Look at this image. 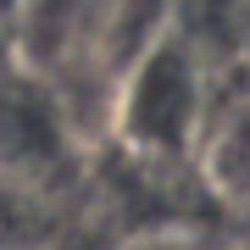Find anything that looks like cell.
<instances>
[{"label":"cell","mask_w":250,"mask_h":250,"mask_svg":"<svg viewBox=\"0 0 250 250\" xmlns=\"http://www.w3.org/2000/svg\"><path fill=\"white\" fill-rule=\"evenodd\" d=\"M217 78L178 34H161L117 72L106 100V139L123 145V156L156 161V167H189L206 134V117L217 106Z\"/></svg>","instance_id":"1"},{"label":"cell","mask_w":250,"mask_h":250,"mask_svg":"<svg viewBox=\"0 0 250 250\" xmlns=\"http://www.w3.org/2000/svg\"><path fill=\"white\" fill-rule=\"evenodd\" d=\"M83 156V134L72 128L62 95L22 62L0 67V178L22 189L62 184Z\"/></svg>","instance_id":"2"},{"label":"cell","mask_w":250,"mask_h":250,"mask_svg":"<svg viewBox=\"0 0 250 250\" xmlns=\"http://www.w3.org/2000/svg\"><path fill=\"white\" fill-rule=\"evenodd\" d=\"M189 167L223 206H250V78L239 89L228 83L217 89V106L206 117V134Z\"/></svg>","instance_id":"3"},{"label":"cell","mask_w":250,"mask_h":250,"mask_svg":"<svg viewBox=\"0 0 250 250\" xmlns=\"http://www.w3.org/2000/svg\"><path fill=\"white\" fill-rule=\"evenodd\" d=\"M128 250H233L223 233L195 228V223H172V228H145L128 239Z\"/></svg>","instance_id":"4"},{"label":"cell","mask_w":250,"mask_h":250,"mask_svg":"<svg viewBox=\"0 0 250 250\" xmlns=\"http://www.w3.org/2000/svg\"><path fill=\"white\" fill-rule=\"evenodd\" d=\"M11 62H17V50H11V28L0 22V67H11Z\"/></svg>","instance_id":"5"}]
</instances>
